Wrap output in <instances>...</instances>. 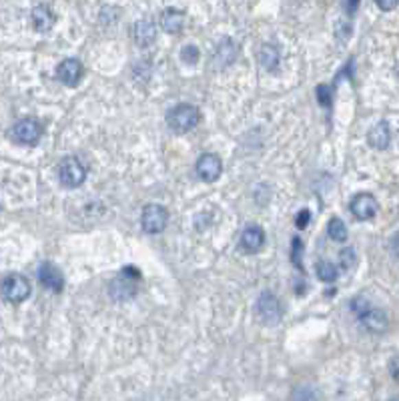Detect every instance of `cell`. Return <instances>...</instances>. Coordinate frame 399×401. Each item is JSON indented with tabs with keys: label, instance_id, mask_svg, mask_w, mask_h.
Wrapping results in <instances>:
<instances>
[{
	"label": "cell",
	"instance_id": "cell-1",
	"mask_svg": "<svg viewBox=\"0 0 399 401\" xmlns=\"http://www.w3.org/2000/svg\"><path fill=\"white\" fill-rule=\"evenodd\" d=\"M139 283H141V273L137 267H123L121 273L111 281L109 293L113 301H128L139 293Z\"/></svg>",
	"mask_w": 399,
	"mask_h": 401
},
{
	"label": "cell",
	"instance_id": "cell-2",
	"mask_svg": "<svg viewBox=\"0 0 399 401\" xmlns=\"http://www.w3.org/2000/svg\"><path fill=\"white\" fill-rule=\"evenodd\" d=\"M167 123L175 133H189L201 123V111L195 104H187V102L176 104L169 113Z\"/></svg>",
	"mask_w": 399,
	"mask_h": 401
},
{
	"label": "cell",
	"instance_id": "cell-3",
	"mask_svg": "<svg viewBox=\"0 0 399 401\" xmlns=\"http://www.w3.org/2000/svg\"><path fill=\"white\" fill-rule=\"evenodd\" d=\"M255 313L263 325H277L283 311H281V301L271 291H263L255 305Z\"/></svg>",
	"mask_w": 399,
	"mask_h": 401
},
{
	"label": "cell",
	"instance_id": "cell-4",
	"mask_svg": "<svg viewBox=\"0 0 399 401\" xmlns=\"http://www.w3.org/2000/svg\"><path fill=\"white\" fill-rule=\"evenodd\" d=\"M169 223V211L163 205L150 203L143 209L141 213V227L145 229V233L155 235V233H163Z\"/></svg>",
	"mask_w": 399,
	"mask_h": 401
},
{
	"label": "cell",
	"instance_id": "cell-5",
	"mask_svg": "<svg viewBox=\"0 0 399 401\" xmlns=\"http://www.w3.org/2000/svg\"><path fill=\"white\" fill-rule=\"evenodd\" d=\"M58 179L65 187L69 189H75V187H80L87 179V171L82 167V163L75 159V157H67L60 161L58 165Z\"/></svg>",
	"mask_w": 399,
	"mask_h": 401
},
{
	"label": "cell",
	"instance_id": "cell-6",
	"mask_svg": "<svg viewBox=\"0 0 399 401\" xmlns=\"http://www.w3.org/2000/svg\"><path fill=\"white\" fill-rule=\"evenodd\" d=\"M30 295V283L25 275L12 273L2 281V297L10 303H23Z\"/></svg>",
	"mask_w": 399,
	"mask_h": 401
},
{
	"label": "cell",
	"instance_id": "cell-7",
	"mask_svg": "<svg viewBox=\"0 0 399 401\" xmlns=\"http://www.w3.org/2000/svg\"><path fill=\"white\" fill-rule=\"evenodd\" d=\"M43 137V125L36 119H23L12 126V139L21 145H36Z\"/></svg>",
	"mask_w": 399,
	"mask_h": 401
},
{
	"label": "cell",
	"instance_id": "cell-8",
	"mask_svg": "<svg viewBox=\"0 0 399 401\" xmlns=\"http://www.w3.org/2000/svg\"><path fill=\"white\" fill-rule=\"evenodd\" d=\"M379 203L369 193H359L351 200V213L357 221H369L377 215Z\"/></svg>",
	"mask_w": 399,
	"mask_h": 401
},
{
	"label": "cell",
	"instance_id": "cell-9",
	"mask_svg": "<svg viewBox=\"0 0 399 401\" xmlns=\"http://www.w3.org/2000/svg\"><path fill=\"white\" fill-rule=\"evenodd\" d=\"M197 175L205 181V183H215L221 173H223V163H221V159L217 157V154H213V152H205V154H201L199 161H197Z\"/></svg>",
	"mask_w": 399,
	"mask_h": 401
},
{
	"label": "cell",
	"instance_id": "cell-10",
	"mask_svg": "<svg viewBox=\"0 0 399 401\" xmlns=\"http://www.w3.org/2000/svg\"><path fill=\"white\" fill-rule=\"evenodd\" d=\"M38 281L52 293H60L65 287V277L60 273V269L52 263H43L38 267Z\"/></svg>",
	"mask_w": 399,
	"mask_h": 401
},
{
	"label": "cell",
	"instance_id": "cell-11",
	"mask_svg": "<svg viewBox=\"0 0 399 401\" xmlns=\"http://www.w3.org/2000/svg\"><path fill=\"white\" fill-rule=\"evenodd\" d=\"M56 75H58L62 84H67V87H76L78 80H80V76H82V65H80V60H76V58H67V60H62V62L58 65Z\"/></svg>",
	"mask_w": 399,
	"mask_h": 401
},
{
	"label": "cell",
	"instance_id": "cell-12",
	"mask_svg": "<svg viewBox=\"0 0 399 401\" xmlns=\"http://www.w3.org/2000/svg\"><path fill=\"white\" fill-rule=\"evenodd\" d=\"M54 23H56V14L52 12L49 4H36L32 8V26L38 32H49Z\"/></svg>",
	"mask_w": 399,
	"mask_h": 401
},
{
	"label": "cell",
	"instance_id": "cell-13",
	"mask_svg": "<svg viewBox=\"0 0 399 401\" xmlns=\"http://www.w3.org/2000/svg\"><path fill=\"white\" fill-rule=\"evenodd\" d=\"M265 245V231L259 225H249L241 235V247L247 253H257Z\"/></svg>",
	"mask_w": 399,
	"mask_h": 401
},
{
	"label": "cell",
	"instance_id": "cell-14",
	"mask_svg": "<svg viewBox=\"0 0 399 401\" xmlns=\"http://www.w3.org/2000/svg\"><path fill=\"white\" fill-rule=\"evenodd\" d=\"M361 323L363 327L367 329V331H372V333H383L387 325H389V321H387V315H385V311H381V309H375V307H369L361 317Z\"/></svg>",
	"mask_w": 399,
	"mask_h": 401
},
{
	"label": "cell",
	"instance_id": "cell-15",
	"mask_svg": "<svg viewBox=\"0 0 399 401\" xmlns=\"http://www.w3.org/2000/svg\"><path fill=\"white\" fill-rule=\"evenodd\" d=\"M133 38L137 43V47L141 49H149L150 45L157 41V30L150 21H139L133 26Z\"/></svg>",
	"mask_w": 399,
	"mask_h": 401
},
{
	"label": "cell",
	"instance_id": "cell-16",
	"mask_svg": "<svg viewBox=\"0 0 399 401\" xmlns=\"http://www.w3.org/2000/svg\"><path fill=\"white\" fill-rule=\"evenodd\" d=\"M389 141H391V130H389V125L385 121H381V123L372 126V130L367 133L369 147H374L377 150L387 149L389 147Z\"/></svg>",
	"mask_w": 399,
	"mask_h": 401
},
{
	"label": "cell",
	"instance_id": "cell-17",
	"mask_svg": "<svg viewBox=\"0 0 399 401\" xmlns=\"http://www.w3.org/2000/svg\"><path fill=\"white\" fill-rule=\"evenodd\" d=\"M185 26V12L183 10H176V8H167L163 14H161V28L169 34H176L181 32Z\"/></svg>",
	"mask_w": 399,
	"mask_h": 401
},
{
	"label": "cell",
	"instance_id": "cell-18",
	"mask_svg": "<svg viewBox=\"0 0 399 401\" xmlns=\"http://www.w3.org/2000/svg\"><path fill=\"white\" fill-rule=\"evenodd\" d=\"M235 56H237V45H235L231 38H223V41H221V45H219L217 50H215V58H213V62H215V67L225 69V67H229V65L235 60Z\"/></svg>",
	"mask_w": 399,
	"mask_h": 401
},
{
	"label": "cell",
	"instance_id": "cell-19",
	"mask_svg": "<svg viewBox=\"0 0 399 401\" xmlns=\"http://www.w3.org/2000/svg\"><path fill=\"white\" fill-rule=\"evenodd\" d=\"M279 60H281V52L275 45H263V49L259 50V62L263 69L275 71L279 67Z\"/></svg>",
	"mask_w": 399,
	"mask_h": 401
},
{
	"label": "cell",
	"instance_id": "cell-20",
	"mask_svg": "<svg viewBox=\"0 0 399 401\" xmlns=\"http://www.w3.org/2000/svg\"><path fill=\"white\" fill-rule=\"evenodd\" d=\"M327 233H329V237H331L335 243H345V241H347V227H345V223H343L339 217L329 219Z\"/></svg>",
	"mask_w": 399,
	"mask_h": 401
},
{
	"label": "cell",
	"instance_id": "cell-21",
	"mask_svg": "<svg viewBox=\"0 0 399 401\" xmlns=\"http://www.w3.org/2000/svg\"><path fill=\"white\" fill-rule=\"evenodd\" d=\"M317 277H319L323 283H333V281L339 277L337 265H333L331 261H319V263H317Z\"/></svg>",
	"mask_w": 399,
	"mask_h": 401
},
{
	"label": "cell",
	"instance_id": "cell-22",
	"mask_svg": "<svg viewBox=\"0 0 399 401\" xmlns=\"http://www.w3.org/2000/svg\"><path fill=\"white\" fill-rule=\"evenodd\" d=\"M317 391L311 387V385H301L295 387L293 393H291V401H317Z\"/></svg>",
	"mask_w": 399,
	"mask_h": 401
},
{
	"label": "cell",
	"instance_id": "cell-23",
	"mask_svg": "<svg viewBox=\"0 0 399 401\" xmlns=\"http://www.w3.org/2000/svg\"><path fill=\"white\" fill-rule=\"evenodd\" d=\"M181 60L185 62V65H197L199 62V49L195 47V45H187L185 49L181 50Z\"/></svg>",
	"mask_w": 399,
	"mask_h": 401
},
{
	"label": "cell",
	"instance_id": "cell-24",
	"mask_svg": "<svg viewBox=\"0 0 399 401\" xmlns=\"http://www.w3.org/2000/svg\"><path fill=\"white\" fill-rule=\"evenodd\" d=\"M339 263H341V269H353V265H355V249L353 247H347V249H343L339 253Z\"/></svg>",
	"mask_w": 399,
	"mask_h": 401
},
{
	"label": "cell",
	"instance_id": "cell-25",
	"mask_svg": "<svg viewBox=\"0 0 399 401\" xmlns=\"http://www.w3.org/2000/svg\"><path fill=\"white\" fill-rule=\"evenodd\" d=\"M315 95H317V100H319V104L325 106V108H329L331 106V87H327V84H319L317 87V91H315Z\"/></svg>",
	"mask_w": 399,
	"mask_h": 401
},
{
	"label": "cell",
	"instance_id": "cell-26",
	"mask_svg": "<svg viewBox=\"0 0 399 401\" xmlns=\"http://www.w3.org/2000/svg\"><path fill=\"white\" fill-rule=\"evenodd\" d=\"M351 309H353V311L361 317V315L369 309V303H367L365 299H361V297H357V299L351 301Z\"/></svg>",
	"mask_w": 399,
	"mask_h": 401
},
{
	"label": "cell",
	"instance_id": "cell-27",
	"mask_svg": "<svg viewBox=\"0 0 399 401\" xmlns=\"http://www.w3.org/2000/svg\"><path fill=\"white\" fill-rule=\"evenodd\" d=\"M301 249H303V243H301L299 239H293V263H295V267H299L303 269V265H301Z\"/></svg>",
	"mask_w": 399,
	"mask_h": 401
},
{
	"label": "cell",
	"instance_id": "cell-28",
	"mask_svg": "<svg viewBox=\"0 0 399 401\" xmlns=\"http://www.w3.org/2000/svg\"><path fill=\"white\" fill-rule=\"evenodd\" d=\"M309 219H311V213L307 209H303L299 215H297V219H295V225L299 227V229H305L307 223H309Z\"/></svg>",
	"mask_w": 399,
	"mask_h": 401
},
{
	"label": "cell",
	"instance_id": "cell-29",
	"mask_svg": "<svg viewBox=\"0 0 399 401\" xmlns=\"http://www.w3.org/2000/svg\"><path fill=\"white\" fill-rule=\"evenodd\" d=\"M389 374H391V377L399 383V357H394V359L389 361Z\"/></svg>",
	"mask_w": 399,
	"mask_h": 401
},
{
	"label": "cell",
	"instance_id": "cell-30",
	"mask_svg": "<svg viewBox=\"0 0 399 401\" xmlns=\"http://www.w3.org/2000/svg\"><path fill=\"white\" fill-rule=\"evenodd\" d=\"M377 6H379L381 10H385V12H387V10L398 8V2H396V0H379V2H377Z\"/></svg>",
	"mask_w": 399,
	"mask_h": 401
},
{
	"label": "cell",
	"instance_id": "cell-31",
	"mask_svg": "<svg viewBox=\"0 0 399 401\" xmlns=\"http://www.w3.org/2000/svg\"><path fill=\"white\" fill-rule=\"evenodd\" d=\"M391 251H394L396 257H399V231L391 237Z\"/></svg>",
	"mask_w": 399,
	"mask_h": 401
},
{
	"label": "cell",
	"instance_id": "cell-32",
	"mask_svg": "<svg viewBox=\"0 0 399 401\" xmlns=\"http://www.w3.org/2000/svg\"><path fill=\"white\" fill-rule=\"evenodd\" d=\"M343 8H345V10H350V14H353V12L359 8V2H345V4H343Z\"/></svg>",
	"mask_w": 399,
	"mask_h": 401
},
{
	"label": "cell",
	"instance_id": "cell-33",
	"mask_svg": "<svg viewBox=\"0 0 399 401\" xmlns=\"http://www.w3.org/2000/svg\"><path fill=\"white\" fill-rule=\"evenodd\" d=\"M389 401H399V400H398V398H394V400H389Z\"/></svg>",
	"mask_w": 399,
	"mask_h": 401
}]
</instances>
